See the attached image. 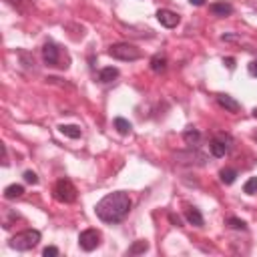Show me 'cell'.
Returning <instances> with one entry per match:
<instances>
[{
    "instance_id": "cell-1",
    "label": "cell",
    "mask_w": 257,
    "mask_h": 257,
    "mask_svg": "<svg viewBox=\"0 0 257 257\" xmlns=\"http://www.w3.org/2000/svg\"><path fill=\"white\" fill-rule=\"evenodd\" d=\"M97 217L105 223H121L131 211V197L125 191H117L102 197L97 203Z\"/></svg>"
},
{
    "instance_id": "cell-6",
    "label": "cell",
    "mask_w": 257,
    "mask_h": 257,
    "mask_svg": "<svg viewBox=\"0 0 257 257\" xmlns=\"http://www.w3.org/2000/svg\"><path fill=\"white\" fill-rule=\"evenodd\" d=\"M42 59H44V62L48 66H60V68H64L60 64V48L55 42H46L42 46Z\"/></svg>"
},
{
    "instance_id": "cell-29",
    "label": "cell",
    "mask_w": 257,
    "mask_h": 257,
    "mask_svg": "<svg viewBox=\"0 0 257 257\" xmlns=\"http://www.w3.org/2000/svg\"><path fill=\"white\" fill-rule=\"evenodd\" d=\"M253 117H255V119H257V107H255V109H253Z\"/></svg>"
},
{
    "instance_id": "cell-5",
    "label": "cell",
    "mask_w": 257,
    "mask_h": 257,
    "mask_svg": "<svg viewBox=\"0 0 257 257\" xmlns=\"http://www.w3.org/2000/svg\"><path fill=\"white\" fill-rule=\"evenodd\" d=\"M79 245L82 251H93L100 245V233L97 229H84L79 235Z\"/></svg>"
},
{
    "instance_id": "cell-17",
    "label": "cell",
    "mask_w": 257,
    "mask_h": 257,
    "mask_svg": "<svg viewBox=\"0 0 257 257\" xmlns=\"http://www.w3.org/2000/svg\"><path fill=\"white\" fill-rule=\"evenodd\" d=\"M115 129L121 133V135H129L131 133V129H133V125L127 121V119H123V117H117L115 119Z\"/></svg>"
},
{
    "instance_id": "cell-10",
    "label": "cell",
    "mask_w": 257,
    "mask_h": 257,
    "mask_svg": "<svg viewBox=\"0 0 257 257\" xmlns=\"http://www.w3.org/2000/svg\"><path fill=\"white\" fill-rule=\"evenodd\" d=\"M209 10H211V14H215V16H229V14L233 12V6L223 0V2H213V4L209 6Z\"/></svg>"
},
{
    "instance_id": "cell-15",
    "label": "cell",
    "mask_w": 257,
    "mask_h": 257,
    "mask_svg": "<svg viewBox=\"0 0 257 257\" xmlns=\"http://www.w3.org/2000/svg\"><path fill=\"white\" fill-rule=\"evenodd\" d=\"M24 195V187L22 185H8L4 189V197L6 199H16V197H22Z\"/></svg>"
},
{
    "instance_id": "cell-27",
    "label": "cell",
    "mask_w": 257,
    "mask_h": 257,
    "mask_svg": "<svg viewBox=\"0 0 257 257\" xmlns=\"http://www.w3.org/2000/svg\"><path fill=\"white\" fill-rule=\"evenodd\" d=\"M189 2H191L193 6H203V4H205V0H189Z\"/></svg>"
},
{
    "instance_id": "cell-19",
    "label": "cell",
    "mask_w": 257,
    "mask_h": 257,
    "mask_svg": "<svg viewBox=\"0 0 257 257\" xmlns=\"http://www.w3.org/2000/svg\"><path fill=\"white\" fill-rule=\"evenodd\" d=\"M149 249V243L147 241H135L131 247H129V255H139V253H145Z\"/></svg>"
},
{
    "instance_id": "cell-3",
    "label": "cell",
    "mask_w": 257,
    "mask_h": 257,
    "mask_svg": "<svg viewBox=\"0 0 257 257\" xmlns=\"http://www.w3.org/2000/svg\"><path fill=\"white\" fill-rule=\"evenodd\" d=\"M109 55L117 60H125V62H133V60H139L141 59V50L137 48L135 44L129 42H117L109 48Z\"/></svg>"
},
{
    "instance_id": "cell-8",
    "label": "cell",
    "mask_w": 257,
    "mask_h": 257,
    "mask_svg": "<svg viewBox=\"0 0 257 257\" xmlns=\"http://www.w3.org/2000/svg\"><path fill=\"white\" fill-rule=\"evenodd\" d=\"M217 102H219V107H223L227 113H239L241 111V105L229 95H217Z\"/></svg>"
},
{
    "instance_id": "cell-14",
    "label": "cell",
    "mask_w": 257,
    "mask_h": 257,
    "mask_svg": "<svg viewBox=\"0 0 257 257\" xmlns=\"http://www.w3.org/2000/svg\"><path fill=\"white\" fill-rule=\"evenodd\" d=\"M219 177H221V183L231 185V183H235V179H237V171L231 169V167H225V169H221Z\"/></svg>"
},
{
    "instance_id": "cell-18",
    "label": "cell",
    "mask_w": 257,
    "mask_h": 257,
    "mask_svg": "<svg viewBox=\"0 0 257 257\" xmlns=\"http://www.w3.org/2000/svg\"><path fill=\"white\" fill-rule=\"evenodd\" d=\"M59 131L64 135V137H71V139H79L80 137V129L77 125H60Z\"/></svg>"
},
{
    "instance_id": "cell-23",
    "label": "cell",
    "mask_w": 257,
    "mask_h": 257,
    "mask_svg": "<svg viewBox=\"0 0 257 257\" xmlns=\"http://www.w3.org/2000/svg\"><path fill=\"white\" fill-rule=\"evenodd\" d=\"M42 255H44V257H57V255H59V249L50 245V247H46V249L42 251Z\"/></svg>"
},
{
    "instance_id": "cell-26",
    "label": "cell",
    "mask_w": 257,
    "mask_h": 257,
    "mask_svg": "<svg viewBox=\"0 0 257 257\" xmlns=\"http://www.w3.org/2000/svg\"><path fill=\"white\" fill-rule=\"evenodd\" d=\"M223 62L227 64V68H231V71L235 68V59H223Z\"/></svg>"
},
{
    "instance_id": "cell-11",
    "label": "cell",
    "mask_w": 257,
    "mask_h": 257,
    "mask_svg": "<svg viewBox=\"0 0 257 257\" xmlns=\"http://www.w3.org/2000/svg\"><path fill=\"white\" fill-rule=\"evenodd\" d=\"M151 71L157 73V75H161V73L167 71V59H165V55H155V57L151 59Z\"/></svg>"
},
{
    "instance_id": "cell-16",
    "label": "cell",
    "mask_w": 257,
    "mask_h": 257,
    "mask_svg": "<svg viewBox=\"0 0 257 257\" xmlns=\"http://www.w3.org/2000/svg\"><path fill=\"white\" fill-rule=\"evenodd\" d=\"M183 139H185V143L187 145H197L199 143V139H201V133L197 131V129H187L185 133H183Z\"/></svg>"
},
{
    "instance_id": "cell-4",
    "label": "cell",
    "mask_w": 257,
    "mask_h": 257,
    "mask_svg": "<svg viewBox=\"0 0 257 257\" xmlns=\"http://www.w3.org/2000/svg\"><path fill=\"white\" fill-rule=\"evenodd\" d=\"M53 193H55V199L59 203H73V201H77V189H75V185L68 179H59Z\"/></svg>"
},
{
    "instance_id": "cell-7",
    "label": "cell",
    "mask_w": 257,
    "mask_h": 257,
    "mask_svg": "<svg viewBox=\"0 0 257 257\" xmlns=\"http://www.w3.org/2000/svg\"><path fill=\"white\" fill-rule=\"evenodd\" d=\"M157 20H159L163 26H167V28H175V26L181 22V16H179L177 12H173V10L161 8V10L157 12Z\"/></svg>"
},
{
    "instance_id": "cell-20",
    "label": "cell",
    "mask_w": 257,
    "mask_h": 257,
    "mask_svg": "<svg viewBox=\"0 0 257 257\" xmlns=\"http://www.w3.org/2000/svg\"><path fill=\"white\" fill-rule=\"evenodd\" d=\"M243 193H247V195H255V193H257V177H251V179L243 185Z\"/></svg>"
},
{
    "instance_id": "cell-30",
    "label": "cell",
    "mask_w": 257,
    "mask_h": 257,
    "mask_svg": "<svg viewBox=\"0 0 257 257\" xmlns=\"http://www.w3.org/2000/svg\"><path fill=\"white\" fill-rule=\"evenodd\" d=\"M253 10H257V4H255V6H253Z\"/></svg>"
},
{
    "instance_id": "cell-2",
    "label": "cell",
    "mask_w": 257,
    "mask_h": 257,
    "mask_svg": "<svg viewBox=\"0 0 257 257\" xmlns=\"http://www.w3.org/2000/svg\"><path fill=\"white\" fill-rule=\"evenodd\" d=\"M39 241H40V233L37 229H26V231L16 233L10 239V247L16 251H28L32 247H37Z\"/></svg>"
},
{
    "instance_id": "cell-28",
    "label": "cell",
    "mask_w": 257,
    "mask_h": 257,
    "mask_svg": "<svg viewBox=\"0 0 257 257\" xmlns=\"http://www.w3.org/2000/svg\"><path fill=\"white\" fill-rule=\"evenodd\" d=\"M169 219H171V221H173V223H175V225H181V219H179V217H175V215H171Z\"/></svg>"
},
{
    "instance_id": "cell-13",
    "label": "cell",
    "mask_w": 257,
    "mask_h": 257,
    "mask_svg": "<svg viewBox=\"0 0 257 257\" xmlns=\"http://www.w3.org/2000/svg\"><path fill=\"white\" fill-rule=\"evenodd\" d=\"M117 77H119V68H115V66H107V68H102V71L99 73V80L105 82V84L113 82Z\"/></svg>"
},
{
    "instance_id": "cell-22",
    "label": "cell",
    "mask_w": 257,
    "mask_h": 257,
    "mask_svg": "<svg viewBox=\"0 0 257 257\" xmlns=\"http://www.w3.org/2000/svg\"><path fill=\"white\" fill-rule=\"evenodd\" d=\"M24 181L30 183V185H37L39 177H37V173H32V171H26V173H24Z\"/></svg>"
},
{
    "instance_id": "cell-25",
    "label": "cell",
    "mask_w": 257,
    "mask_h": 257,
    "mask_svg": "<svg viewBox=\"0 0 257 257\" xmlns=\"http://www.w3.org/2000/svg\"><path fill=\"white\" fill-rule=\"evenodd\" d=\"M249 75H251V77H257V60L249 62Z\"/></svg>"
},
{
    "instance_id": "cell-12",
    "label": "cell",
    "mask_w": 257,
    "mask_h": 257,
    "mask_svg": "<svg viewBox=\"0 0 257 257\" xmlns=\"http://www.w3.org/2000/svg\"><path fill=\"white\" fill-rule=\"evenodd\" d=\"M185 219L189 221L191 225H195V227H203V215L199 213V209H195V207H189L185 211Z\"/></svg>"
},
{
    "instance_id": "cell-24",
    "label": "cell",
    "mask_w": 257,
    "mask_h": 257,
    "mask_svg": "<svg viewBox=\"0 0 257 257\" xmlns=\"http://www.w3.org/2000/svg\"><path fill=\"white\" fill-rule=\"evenodd\" d=\"M22 2H28V0H8V4H12L16 10H20V12H24V8H22Z\"/></svg>"
},
{
    "instance_id": "cell-21",
    "label": "cell",
    "mask_w": 257,
    "mask_h": 257,
    "mask_svg": "<svg viewBox=\"0 0 257 257\" xmlns=\"http://www.w3.org/2000/svg\"><path fill=\"white\" fill-rule=\"evenodd\" d=\"M227 225H229V227H233V229H241V231H245V229H247L245 221L237 219V217H229V219H227Z\"/></svg>"
},
{
    "instance_id": "cell-9",
    "label": "cell",
    "mask_w": 257,
    "mask_h": 257,
    "mask_svg": "<svg viewBox=\"0 0 257 257\" xmlns=\"http://www.w3.org/2000/svg\"><path fill=\"white\" fill-rule=\"evenodd\" d=\"M209 149H211V155H213V157L221 159V157H225V155H227V151H229L231 147H229L227 143H223L221 139H217V137H215V139L211 141V145H209Z\"/></svg>"
}]
</instances>
